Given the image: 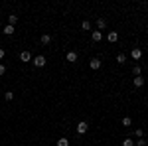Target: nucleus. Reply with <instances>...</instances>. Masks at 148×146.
Returning a JSON list of instances; mask_svg holds the SVG:
<instances>
[{
  "mask_svg": "<svg viewBox=\"0 0 148 146\" xmlns=\"http://www.w3.org/2000/svg\"><path fill=\"white\" fill-rule=\"evenodd\" d=\"M32 63H34V67H46L47 59H46V56H36L32 59Z\"/></svg>",
  "mask_w": 148,
  "mask_h": 146,
  "instance_id": "f257e3e1",
  "label": "nucleus"
},
{
  "mask_svg": "<svg viewBox=\"0 0 148 146\" xmlns=\"http://www.w3.org/2000/svg\"><path fill=\"white\" fill-rule=\"evenodd\" d=\"M89 67H91L93 71H97V69H101V59H99V57H93L91 61H89Z\"/></svg>",
  "mask_w": 148,
  "mask_h": 146,
  "instance_id": "f03ea898",
  "label": "nucleus"
},
{
  "mask_svg": "<svg viewBox=\"0 0 148 146\" xmlns=\"http://www.w3.org/2000/svg\"><path fill=\"white\" fill-rule=\"evenodd\" d=\"M87 130H89V124L85 123V121H81V123L77 124V134H85Z\"/></svg>",
  "mask_w": 148,
  "mask_h": 146,
  "instance_id": "7ed1b4c3",
  "label": "nucleus"
},
{
  "mask_svg": "<svg viewBox=\"0 0 148 146\" xmlns=\"http://www.w3.org/2000/svg\"><path fill=\"white\" fill-rule=\"evenodd\" d=\"M65 59H67V63H75V61L79 59V56H77V51H67Z\"/></svg>",
  "mask_w": 148,
  "mask_h": 146,
  "instance_id": "20e7f679",
  "label": "nucleus"
},
{
  "mask_svg": "<svg viewBox=\"0 0 148 146\" xmlns=\"http://www.w3.org/2000/svg\"><path fill=\"white\" fill-rule=\"evenodd\" d=\"M107 40H109V44L119 42V32H109V34H107Z\"/></svg>",
  "mask_w": 148,
  "mask_h": 146,
  "instance_id": "39448f33",
  "label": "nucleus"
},
{
  "mask_svg": "<svg viewBox=\"0 0 148 146\" xmlns=\"http://www.w3.org/2000/svg\"><path fill=\"white\" fill-rule=\"evenodd\" d=\"M130 56H132V59H140V57H142V49H140V47H134V49H132V51H130Z\"/></svg>",
  "mask_w": 148,
  "mask_h": 146,
  "instance_id": "423d86ee",
  "label": "nucleus"
},
{
  "mask_svg": "<svg viewBox=\"0 0 148 146\" xmlns=\"http://www.w3.org/2000/svg\"><path fill=\"white\" fill-rule=\"evenodd\" d=\"M20 59H22V61H26V63H28V61H32V53H30V51H28V49H26V51H22V53H20Z\"/></svg>",
  "mask_w": 148,
  "mask_h": 146,
  "instance_id": "0eeeda50",
  "label": "nucleus"
},
{
  "mask_svg": "<svg viewBox=\"0 0 148 146\" xmlns=\"http://www.w3.org/2000/svg\"><path fill=\"white\" fill-rule=\"evenodd\" d=\"M91 40H93V42H101V40H103V34L99 32V30H95V32H91Z\"/></svg>",
  "mask_w": 148,
  "mask_h": 146,
  "instance_id": "6e6552de",
  "label": "nucleus"
},
{
  "mask_svg": "<svg viewBox=\"0 0 148 146\" xmlns=\"http://www.w3.org/2000/svg\"><path fill=\"white\" fill-rule=\"evenodd\" d=\"M2 32H4V34H6V36H12V34H14V32H16V30H14V26H10V24H6Z\"/></svg>",
  "mask_w": 148,
  "mask_h": 146,
  "instance_id": "1a4fd4ad",
  "label": "nucleus"
},
{
  "mask_svg": "<svg viewBox=\"0 0 148 146\" xmlns=\"http://www.w3.org/2000/svg\"><path fill=\"white\" fill-rule=\"evenodd\" d=\"M132 83H134V87H142V85H144V79H142V75L134 77V81H132Z\"/></svg>",
  "mask_w": 148,
  "mask_h": 146,
  "instance_id": "9d476101",
  "label": "nucleus"
},
{
  "mask_svg": "<svg viewBox=\"0 0 148 146\" xmlns=\"http://www.w3.org/2000/svg\"><path fill=\"white\" fill-rule=\"evenodd\" d=\"M97 28H99V30H105V28H107V20H105V18H99V20H97Z\"/></svg>",
  "mask_w": 148,
  "mask_h": 146,
  "instance_id": "9b49d317",
  "label": "nucleus"
},
{
  "mask_svg": "<svg viewBox=\"0 0 148 146\" xmlns=\"http://www.w3.org/2000/svg\"><path fill=\"white\" fill-rule=\"evenodd\" d=\"M40 42H42L44 45H47L49 42H51V36H49V34H44V36H42V40H40Z\"/></svg>",
  "mask_w": 148,
  "mask_h": 146,
  "instance_id": "f8f14e48",
  "label": "nucleus"
},
{
  "mask_svg": "<svg viewBox=\"0 0 148 146\" xmlns=\"http://www.w3.org/2000/svg\"><path fill=\"white\" fill-rule=\"evenodd\" d=\"M81 30H85V32H89V30H91V22H89V20H85V22H81Z\"/></svg>",
  "mask_w": 148,
  "mask_h": 146,
  "instance_id": "ddd939ff",
  "label": "nucleus"
},
{
  "mask_svg": "<svg viewBox=\"0 0 148 146\" xmlns=\"http://www.w3.org/2000/svg\"><path fill=\"white\" fill-rule=\"evenodd\" d=\"M16 22H18V16H16V14H10V16H8V24H10V26H14Z\"/></svg>",
  "mask_w": 148,
  "mask_h": 146,
  "instance_id": "4468645a",
  "label": "nucleus"
},
{
  "mask_svg": "<svg viewBox=\"0 0 148 146\" xmlns=\"http://www.w3.org/2000/svg\"><path fill=\"white\" fill-rule=\"evenodd\" d=\"M132 73H134V77H138V75L142 73V67H140V65H134V67H132Z\"/></svg>",
  "mask_w": 148,
  "mask_h": 146,
  "instance_id": "2eb2a0df",
  "label": "nucleus"
},
{
  "mask_svg": "<svg viewBox=\"0 0 148 146\" xmlns=\"http://www.w3.org/2000/svg\"><path fill=\"white\" fill-rule=\"evenodd\" d=\"M125 61H126L125 53H119V56H116V63H125Z\"/></svg>",
  "mask_w": 148,
  "mask_h": 146,
  "instance_id": "dca6fc26",
  "label": "nucleus"
},
{
  "mask_svg": "<svg viewBox=\"0 0 148 146\" xmlns=\"http://www.w3.org/2000/svg\"><path fill=\"white\" fill-rule=\"evenodd\" d=\"M57 146H69V140L67 138H59L57 140Z\"/></svg>",
  "mask_w": 148,
  "mask_h": 146,
  "instance_id": "f3484780",
  "label": "nucleus"
},
{
  "mask_svg": "<svg viewBox=\"0 0 148 146\" xmlns=\"http://www.w3.org/2000/svg\"><path fill=\"white\" fill-rule=\"evenodd\" d=\"M123 146H134V140L132 138H125L123 140Z\"/></svg>",
  "mask_w": 148,
  "mask_h": 146,
  "instance_id": "a211bd4d",
  "label": "nucleus"
},
{
  "mask_svg": "<svg viewBox=\"0 0 148 146\" xmlns=\"http://www.w3.org/2000/svg\"><path fill=\"white\" fill-rule=\"evenodd\" d=\"M134 146H148V142L144 140V138H138L136 142H134Z\"/></svg>",
  "mask_w": 148,
  "mask_h": 146,
  "instance_id": "6ab92c4d",
  "label": "nucleus"
},
{
  "mask_svg": "<svg viewBox=\"0 0 148 146\" xmlns=\"http://www.w3.org/2000/svg\"><path fill=\"white\" fill-rule=\"evenodd\" d=\"M4 99H6V101H12V99H14V93H12V91H6V93H4Z\"/></svg>",
  "mask_w": 148,
  "mask_h": 146,
  "instance_id": "aec40b11",
  "label": "nucleus"
},
{
  "mask_svg": "<svg viewBox=\"0 0 148 146\" xmlns=\"http://www.w3.org/2000/svg\"><path fill=\"white\" fill-rule=\"evenodd\" d=\"M123 124H125V126H130V124H132V119H130V117H125V119H123Z\"/></svg>",
  "mask_w": 148,
  "mask_h": 146,
  "instance_id": "412c9836",
  "label": "nucleus"
},
{
  "mask_svg": "<svg viewBox=\"0 0 148 146\" xmlns=\"http://www.w3.org/2000/svg\"><path fill=\"white\" fill-rule=\"evenodd\" d=\"M134 136H136V138H144V132H142V128H136V130H134Z\"/></svg>",
  "mask_w": 148,
  "mask_h": 146,
  "instance_id": "4be33fe9",
  "label": "nucleus"
},
{
  "mask_svg": "<svg viewBox=\"0 0 148 146\" xmlns=\"http://www.w3.org/2000/svg\"><path fill=\"white\" fill-rule=\"evenodd\" d=\"M4 73H6V67H4V65H2V63H0V77H2V75H4Z\"/></svg>",
  "mask_w": 148,
  "mask_h": 146,
  "instance_id": "5701e85b",
  "label": "nucleus"
},
{
  "mask_svg": "<svg viewBox=\"0 0 148 146\" xmlns=\"http://www.w3.org/2000/svg\"><path fill=\"white\" fill-rule=\"evenodd\" d=\"M4 56H6V51H4V49L0 47V59H4Z\"/></svg>",
  "mask_w": 148,
  "mask_h": 146,
  "instance_id": "b1692460",
  "label": "nucleus"
}]
</instances>
